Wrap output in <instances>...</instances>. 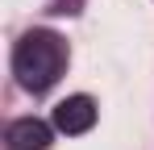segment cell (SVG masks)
I'll use <instances>...</instances> for the list:
<instances>
[{"mask_svg": "<svg viewBox=\"0 0 154 150\" xmlns=\"http://www.w3.org/2000/svg\"><path fill=\"white\" fill-rule=\"evenodd\" d=\"M96 125V100L92 96H67L54 104V129L67 133V138H79Z\"/></svg>", "mask_w": 154, "mask_h": 150, "instance_id": "cell-2", "label": "cell"}, {"mask_svg": "<svg viewBox=\"0 0 154 150\" xmlns=\"http://www.w3.org/2000/svg\"><path fill=\"white\" fill-rule=\"evenodd\" d=\"M54 142V125L38 121V117H21L4 129V146L8 150H50Z\"/></svg>", "mask_w": 154, "mask_h": 150, "instance_id": "cell-3", "label": "cell"}, {"mask_svg": "<svg viewBox=\"0 0 154 150\" xmlns=\"http://www.w3.org/2000/svg\"><path fill=\"white\" fill-rule=\"evenodd\" d=\"M67 67V46L50 29H29L25 38L13 46V75L25 92H46L58 83Z\"/></svg>", "mask_w": 154, "mask_h": 150, "instance_id": "cell-1", "label": "cell"}]
</instances>
